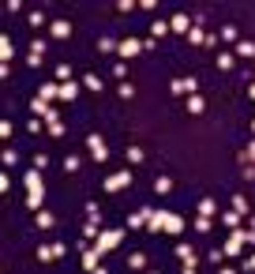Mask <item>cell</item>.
Returning <instances> with one entry per match:
<instances>
[{"label": "cell", "mask_w": 255, "mask_h": 274, "mask_svg": "<svg viewBox=\"0 0 255 274\" xmlns=\"http://www.w3.org/2000/svg\"><path fill=\"white\" fill-rule=\"evenodd\" d=\"M154 192H158V196H169L173 192V177H154Z\"/></svg>", "instance_id": "d6986e66"}, {"label": "cell", "mask_w": 255, "mask_h": 274, "mask_svg": "<svg viewBox=\"0 0 255 274\" xmlns=\"http://www.w3.org/2000/svg\"><path fill=\"white\" fill-rule=\"evenodd\" d=\"M45 165H49V154H34V158H30V169H38V173H42Z\"/></svg>", "instance_id": "8d00e7d4"}, {"label": "cell", "mask_w": 255, "mask_h": 274, "mask_svg": "<svg viewBox=\"0 0 255 274\" xmlns=\"http://www.w3.org/2000/svg\"><path fill=\"white\" fill-rule=\"evenodd\" d=\"M49 248H53V259H64V256H68V244H64V240H49Z\"/></svg>", "instance_id": "d6a6232c"}, {"label": "cell", "mask_w": 255, "mask_h": 274, "mask_svg": "<svg viewBox=\"0 0 255 274\" xmlns=\"http://www.w3.org/2000/svg\"><path fill=\"white\" fill-rule=\"evenodd\" d=\"M34 222H38V229H49V225L57 222V218H53L49 210H38V214H34Z\"/></svg>", "instance_id": "83f0119b"}, {"label": "cell", "mask_w": 255, "mask_h": 274, "mask_svg": "<svg viewBox=\"0 0 255 274\" xmlns=\"http://www.w3.org/2000/svg\"><path fill=\"white\" fill-rule=\"evenodd\" d=\"M146 218H150V206H139L135 214L128 218V229H139V225H146Z\"/></svg>", "instance_id": "8fae6325"}, {"label": "cell", "mask_w": 255, "mask_h": 274, "mask_svg": "<svg viewBox=\"0 0 255 274\" xmlns=\"http://www.w3.org/2000/svg\"><path fill=\"white\" fill-rule=\"evenodd\" d=\"M86 222H102V210H98L94 199H86Z\"/></svg>", "instance_id": "4dcf8cb0"}, {"label": "cell", "mask_w": 255, "mask_h": 274, "mask_svg": "<svg viewBox=\"0 0 255 274\" xmlns=\"http://www.w3.org/2000/svg\"><path fill=\"white\" fill-rule=\"evenodd\" d=\"M128 267H131V271H143V267H146V256H143V252H131V256H128Z\"/></svg>", "instance_id": "4316f807"}, {"label": "cell", "mask_w": 255, "mask_h": 274, "mask_svg": "<svg viewBox=\"0 0 255 274\" xmlns=\"http://www.w3.org/2000/svg\"><path fill=\"white\" fill-rule=\"evenodd\" d=\"M23 184H26V192H34V188H45V180H42V173H38V169H26Z\"/></svg>", "instance_id": "9c48e42d"}, {"label": "cell", "mask_w": 255, "mask_h": 274, "mask_svg": "<svg viewBox=\"0 0 255 274\" xmlns=\"http://www.w3.org/2000/svg\"><path fill=\"white\" fill-rule=\"evenodd\" d=\"M177 259H180V263H195V248H191V244H177Z\"/></svg>", "instance_id": "5bb4252c"}, {"label": "cell", "mask_w": 255, "mask_h": 274, "mask_svg": "<svg viewBox=\"0 0 255 274\" xmlns=\"http://www.w3.org/2000/svg\"><path fill=\"white\" fill-rule=\"evenodd\" d=\"M229 210H237L240 218H248V214H252V210H248V199H244V196H233V206H229Z\"/></svg>", "instance_id": "d4e9b609"}, {"label": "cell", "mask_w": 255, "mask_h": 274, "mask_svg": "<svg viewBox=\"0 0 255 274\" xmlns=\"http://www.w3.org/2000/svg\"><path fill=\"white\" fill-rule=\"evenodd\" d=\"M45 128H49V136H64V124H60V117H57V120H49Z\"/></svg>", "instance_id": "ee69618b"}, {"label": "cell", "mask_w": 255, "mask_h": 274, "mask_svg": "<svg viewBox=\"0 0 255 274\" xmlns=\"http://www.w3.org/2000/svg\"><path fill=\"white\" fill-rule=\"evenodd\" d=\"M237 57H248V60L255 57V42H252V38H240V42H237Z\"/></svg>", "instance_id": "2e32d148"}, {"label": "cell", "mask_w": 255, "mask_h": 274, "mask_svg": "<svg viewBox=\"0 0 255 274\" xmlns=\"http://www.w3.org/2000/svg\"><path fill=\"white\" fill-rule=\"evenodd\" d=\"M218 274H237V271H233V267H221V271Z\"/></svg>", "instance_id": "9f6ffc18"}, {"label": "cell", "mask_w": 255, "mask_h": 274, "mask_svg": "<svg viewBox=\"0 0 255 274\" xmlns=\"http://www.w3.org/2000/svg\"><path fill=\"white\" fill-rule=\"evenodd\" d=\"M135 8H143V11H154V8H158V0H135Z\"/></svg>", "instance_id": "c3c4849f"}, {"label": "cell", "mask_w": 255, "mask_h": 274, "mask_svg": "<svg viewBox=\"0 0 255 274\" xmlns=\"http://www.w3.org/2000/svg\"><path fill=\"white\" fill-rule=\"evenodd\" d=\"M45 49H49L45 38H34V42H30V53H34V57H45Z\"/></svg>", "instance_id": "e575fe53"}, {"label": "cell", "mask_w": 255, "mask_h": 274, "mask_svg": "<svg viewBox=\"0 0 255 274\" xmlns=\"http://www.w3.org/2000/svg\"><path fill=\"white\" fill-rule=\"evenodd\" d=\"M86 150H90L94 162H109V146H105V139L98 136V132H90V136H86Z\"/></svg>", "instance_id": "3957f363"}, {"label": "cell", "mask_w": 255, "mask_h": 274, "mask_svg": "<svg viewBox=\"0 0 255 274\" xmlns=\"http://www.w3.org/2000/svg\"><path fill=\"white\" fill-rule=\"evenodd\" d=\"M199 214H203V218H214V214H218V199H214V196H203V199H199Z\"/></svg>", "instance_id": "52a82bcc"}, {"label": "cell", "mask_w": 255, "mask_h": 274, "mask_svg": "<svg viewBox=\"0 0 255 274\" xmlns=\"http://www.w3.org/2000/svg\"><path fill=\"white\" fill-rule=\"evenodd\" d=\"M38 98H45V102H49V98H60V83H45Z\"/></svg>", "instance_id": "f1b7e54d"}, {"label": "cell", "mask_w": 255, "mask_h": 274, "mask_svg": "<svg viewBox=\"0 0 255 274\" xmlns=\"http://www.w3.org/2000/svg\"><path fill=\"white\" fill-rule=\"evenodd\" d=\"M248 98H252V102H255V83H248Z\"/></svg>", "instance_id": "db71d44e"}, {"label": "cell", "mask_w": 255, "mask_h": 274, "mask_svg": "<svg viewBox=\"0 0 255 274\" xmlns=\"http://www.w3.org/2000/svg\"><path fill=\"white\" fill-rule=\"evenodd\" d=\"M15 162H19V150H11V146H4V150H0V165H4V169H11Z\"/></svg>", "instance_id": "ac0fdd59"}, {"label": "cell", "mask_w": 255, "mask_h": 274, "mask_svg": "<svg viewBox=\"0 0 255 274\" xmlns=\"http://www.w3.org/2000/svg\"><path fill=\"white\" fill-rule=\"evenodd\" d=\"M117 94H120V98H128V102H131V98H135V86H131V83H128V79H124V83H120V90H117Z\"/></svg>", "instance_id": "ab89813d"}, {"label": "cell", "mask_w": 255, "mask_h": 274, "mask_svg": "<svg viewBox=\"0 0 255 274\" xmlns=\"http://www.w3.org/2000/svg\"><path fill=\"white\" fill-rule=\"evenodd\" d=\"M26 23H30V26H38V30H42V26L49 23V19H45V11H42V8H34V11H26Z\"/></svg>", "instance_id": "44dd1931"}, {"label": "cell", "mask_w": 255, "mask_h": 274, "mask_svg": "<svg viewBox=\"0 0 255 274\" xmlns=\"http://www.w3.org/2000/svg\"><path fill=\"white\" fill-rule=\"evenodd\" d=\"M124 154H128V162H131V165H139V162L146 158V150H143V146H135V143H131V146L124 150Z\"/></svg>", "instance_id": "cb8c5ba5"}, {"label": "cell", "mask_w": 255, "mask_h": 274, "mask_svg": "<svg viewBox=\"0 0 255 274\" xmlns=\"http://www.w3.org/2000/svg\"><path fill=\"white\" fill-rule=\"evenodd\" d=\"M0 79H8V64H0Z\"/></svg>", "instance_id": "11a10c76"}, {"label": "cell", "mask_w": 255, "mask_h": 274, "mask_svg": "<svg viewBox=\"0 0 255 274\" xmlns=\"http://www.w3.org/2000/svg\"><path fill=\"white\" fill-rule=\"evenodd\" d=\"M180 274H195V263H184V271Z\"/></svg>", "instance_id": "816d5d0a"}, {"label": "cell", "mask_w": 255, "mask_h": 274, "mask_svg": "<svg viewBox=\"0 0 255 274\" xmlns=\"http://www.w3.org/2000/svg\"><path fill=\"white\" fill-rule=\"evenodd\" d=\"M49 38H71V23L68 19H53L49 23Z\"/></svg>", "instance_id": "8992f818"}, {"label": "cell", "mask_w": 255, "mask_h": 274, "mask_svg": "<svg viewBox=\"0 0 255 274\" xmlns=\"http://www.w3.org/2000/svg\"><path fill=\"white\" fill-rule=\"evenodd\" d=\"M218 68H221V71L233 68V53H221V57H218Z\"/></svg>", "instance_id": "b9f144b4"}, {"label": "cell", "mask_w": 255, "mask_h": 274, "mask_svg": "<svg viewBox=\"0 0 255 274\" xmlns=\"http://www.w3.org/2000/svg\"><path fill=\"white\" fill-rule=\"evenodd\" d=\"M169 30H177V34H184V30H188V15H184V11H177V15L169 19Z\"/></svg>", "instance_id": "603a6c76"}, {"label": "cell", "mask_w": 255, "mask_h": 274, "mask_svg": "<svg viewBox=\"0 0 255 274\" xmlns=\"http://www.w3.org/2000/svg\"><path fill=\"white\" fill-rule=\"evenodd\" d=\"M218 42H233V45H237V42H240V30H237L233 23H225V26L218 30Z\"/></svg>", "instance_id": "30bf717a"}, {"label": "cell", "mask_w": 255, "mask_h": 274, "mask_svg": "<svg viewBox=\"0 0 255 274\" xmlns=\"http://www.w3.org/2000/svg\"><path fill=\"white\" fill-rule=\"evenodd\" d=\"M150 34H154V38L169 34V23H165V19H154V23H150Z\"/></svg>", "instance_id": "1f68e13d"}, {"label": "cell", "mask_w": 255, "mask_h": 274, "mask_svg": "<svg viewBox=\"0 0 255 274\" xmlns=\"http://www.w3.org/2000/svg\"><path fill=\"white\" fill-rule=\"evenodd\" d=\"M248 222H252V229H255V214H248Z\"/></svg>", "instance_id": "6f0895ef"}, {"label": "cell", "mask_w": 255, "mask_h": 274, "mask_svg": "<svg viewBox=\"0 0 255 274\" xmlns=\"http://www.w3.org/2000/svg\"><path fill=\"white\" fill-rule=\"evenodd\" d=\"M244 244H248V229L240 225V229H229V240L221 244V252H225V256H240V252H244Z\"/></svg>", "instance_id": "6da1fadb"}, {"label": "cell", "mask_w": 255, "mask_h": 274, "mask_svg": "<svg viewBox=\"0 0 255 274\" xmlns=\"http://www.w3.org/2000/svg\"><path fill=\"white\" fill-rule=\"evenodd\" d=\"M199 90V79L195 75H184V94H195Z\"/></svg>", "instance_id": "60d3db41"}, {"label": "cell", "mask_w": 255, "mask_h": 274, "mask_svg": "<svg viewBox=\"0 0 255 274\" xmlns=\"http://www.w3.org/2000/svg\"><path fill=\"white\" fill-rule=\"evenodd\" d=\"M64 173H79V154H68V158H64Z\"/></svg>", "instance_id": "f35d334b"}, {"label": "cell", "mask_w": 255, "mask_h": 274, "mask_svg": "<svg viewBox=\"0 0 255 274\" xmlns=\"http://www.w3.org/2000/svg\"><path fill=\"white\" fill-rule=\"evenodd\" d=\"M38 259H42V263H49V259H53V248H49V244H38Z\"/></svg>", "instance_id": "f6af8a7d"}, {"label": "cell", "mask_w": 255, "mask_h": 274, "mask_svg": "<svg viewBox=\"0 0 255 274\" xmlns=\"http://www.w3.org/2000/svg\"><path fill=\"white\" fill-rule=\"evenodd\" d=\"M30 113H34V117L42 120L45 113H49V102H45V98H30Z\"/></svg>", "instance_id": "7402d4cb"}, {"label": "cell", "mask_w": 255, "mask_h": 274, "mask_svg": "<svg viewBox=\"0 0 255 274\" xmlns=\"http://www.w3.org/2000/svg\"><path fill=\"white\" fill-rule=\"evenodd\" d=\"M240 162H244V165H255V139H252V143L244 146V154H240Z\"/></svg>", "instance_id": "d590c367"}, {"label": "cell", "mask_w": 255, "mask_h": 274, "mask_svg": "<svg viewBox=\"0 0 255 274\" xmlns=\"http://www.w3.org/2000/svg\"><path fill=\"white\" fill-rule=\"evenodd\" d=\"M210 225H214V218H203V214L195 218V233H210Z\"/></svg>", "instance_id": "74e56055"}, {"label": "cell", "mask_w": 255, "mask_h": 274, "mask_svg": "<svg viewBox=\"0 0 255 274\" xmlns=\"http://www.w3.org/2000/svg\"><path fill=\"white\" fill-rule=\"evenodd\" d=\"M188 42H191V45H203L206 42V30H203V26H191V30H188Z\"/></svg>", "instance_id": "484cf974"}, {"label": "cell", "mask_w": 255, "mask_h": 274, "mask_svg": "<svg viewBox=\"0 0 255 274\" xmlns=\"http://www.w3.org/2000/svg\"><path fill=\"white\" fill-rule=\"evenodd\" d=\"M11 188V180H8V173H0V196H4V192Z\"/></svg>", "instance_id": "f907efd6"}, {"label": "cell", "mask_w": 255, "mask_h": 274, "mask_svg": "<svg viewBox=\"0 0 255 274\" xmlns=\"http://www.w3.org/2000/svg\"><path fill=\"white\" fill-rule=\"evenodd\" d=\"M120 240H124V229H102V233H98V248H102V252H113Z\"/></svg>", "instance_id": "277c9868"}, {"label": "cell", "mask_w": 255, "mask_h": 274, "mask_svg": "<svg viewBox=\"0 0 255 274\" xmlns=\"http://www.w3.org/2000/svg\"><path fill=\"white\" fill-rule=\"evenodd\" d=\"M98 233H102V222H86L83 225V240H94Z\"/></svg>", "instance_id": "f546056e"}, {"label": "cell", "mask_w": 255, "mask_h": 274, "mask_svg": "<svg viewBox=\"0 0 255 274\" xmlns=\"http://www.w3.org/2000/svg\"><path fill=\"white\" fill-rule=\"evenodd\" d=\"M57 83H71V64H57Z\"/></svg>", "instance_id": "836d02e7"}, {"label": "cell", "mask_w": 255, "mask_h": 274, "mask_svg": "<svg viewBox=\"0 0 255 274\" xmlns=\"http://www.w3.org/2000/svg\"><path fill=\"white\" fill-rule=\"evenodd\" d=\"M150 274H158V271H150Z\"/></svg>", "instance_id": "680465c9"}, {"label": "cell", "mask_w": 255, "mask_h": 274, "mask_svg": "<svg viewBox=\"0 0 255 274\" xmlns=\"http://www.w3.org/2000/svg\"><path fill=\"white\" fill-rule=\"evenodd\" d=\"M105 192H124V188H131V169H117V173H109V177H105V184H102Z\"/></svg>", "instance_id": "7a4b0ae2"}, {"label": "cell", "mask_w": 255, "mask_h": 274, "mask_svg": "<svg viewBox=\"0 0 255 274\" xmlns=\"http://www.w3.org/2000/svg\"><path fill=\"white\" fill-rule=\"evenodd\" d=\"M0 139H11V120H0Z\"/></svg>", "instance_id": "681fc988"}, {"label": "cell", "mask_w": 255, "mask_h": 274, "mask_svg": "<svg viewBox=\"0 0 255 274\" xmlns=\"http://www.w3.org/2000/svg\"><path fill=\"white\" fill-rule=\"evenodd\" d=\"M117 53L124 60H131V57H139V53H143V42H139V38H124V42H117Z\"/></svg>", "instance_id": "5b68a950"}, {"label": "cell", "mask_w": 255, "mask_h": 274, "mask_svg": "<svg viewBox=\"0 0 255 274\" xmlns=\"http://www.w3.org/2000/svg\"><path fill=\"white\" fill-rule=\"evenodd\" d=\"M98 49H102V53H113V49H117V42H113V38H102V42H98Z\"/></svg>", "instance_id": "7dc6e473"}, {"label": "cell", "mask_w": 255, "mask_h": 274, "mask_svg": "<svg viewBox=\"0 0 255 274\" xmlns=\"http://www.w3.org/2000/svg\"><path fill=\"white\" fill-rule=\"evenodd\" d=\"M45 128V120H38V117H30V124H26V132H30V136H38V132Z\"/></svg>", "instance_id": "7bdbcfd3"}, {"label": "cell", "mask_w": 255, "mask_h": 274, "mask_svg": "<svg viewBox=\"0 0 255 274\" xmlns=\"http://www.w3.org/2000/svg\"><path fill=\"white\" fill-rule=\"evenodd\" d=\"M11 57H15V45H11L8 34H0V64H8Z\"/></svg>", "instance_id": "ba28073f"}, {"label": "cell", "mask_w": 255, "mask_h": 274, "mask_svg": "<svg viewBox=\"0 0 255 274\" xmlns=\"http://www.w3.org/2000/svg\"><path fill=\"white\" fill-rule=\"evenodd\" d=\"M244 267H248V271H255V256H248V259H244Z\"/></svg>", "instance_id": "f5cc1de1"}, {"label": "cell", "mask_w": 255, "mask_h": 274, "mask_svg": "<svg viewBox=\"0 0 255 274\" xmlns=\"http://www.w3.org/2000/svg\"><path fill=\"white\" fill-rule=\"evenodd\" d=\"M206 259H210V263H214V267H218V263H221V259H225V252H221V248H210V252H206Z\"/></svg>", "instance_id": "bcb514c9"}, {"label": "cell", "mask_w": 255, "mask_h": 274, "mask_svg": "<svg viewBox=\"0 0 255 274\" xmlns=\"http://www.w3.org/2000/svg\"><path fill=\"white\" fill-rule=\"evenodd\" d=\"M206 109V102H203V94H188V113L191 117H199V113Z\"/></svg>", "instance_id": "9a60e30c"}, {"label": "cell", "mask_w": 255, "mask_h": 274, "mask_svg": "<svg viewBox=\"0 0 255 274\" xmlns=\"http://www.w3.org/2000/svg\"><path fill=\"white\" fill-rule=\"evenodd\" d=\"M240 222H244V218H240L237 210H225V214H221V225H225V229H240Z\"/></svg>", "instance_id": "ffe728a7"}, {"label": "cell", "mask_w": 255, "mask_h": 274, "mask_svg": "<svg viewBox=\"0 0 255 274\" xmlns=\"http://www.w3.org/2000/svg\"><path fill=\"white\" fill-rule=\"evenodd\" d=\"M83 86H86V90H98V94H102V75H98V71H86V75H83Z\"/></svg>", "instance_id": "e0dca14e"}, {"label": "cell", "mask_w": 255, "mask_h": 274, "mask_svg": "<svg viewBox=\"0 0 255 274\" xmlns=\"http://www.w3.org/2000/svg\"><path fill=\"white\" fill-rule=\"evenodd\" d=\"M79 98V83H60V102H75Z\"/></svg>", "instance_id": "4fadbf2b"}, {"label": "cell", "mask_w": 255, "mask_h": 274, "mask_svg": "<svg viewBox=\"0 0 255 274\" xmlns=\"http://www.w3.org/2000/svg\"><path fill=\"white\" fill-rule=\"evenodd\" d=\"M42 203H45V188L26 192V206H30V210H42Z\"/></svg>", "instance_id": "7c38bea8"}]
</instances>
